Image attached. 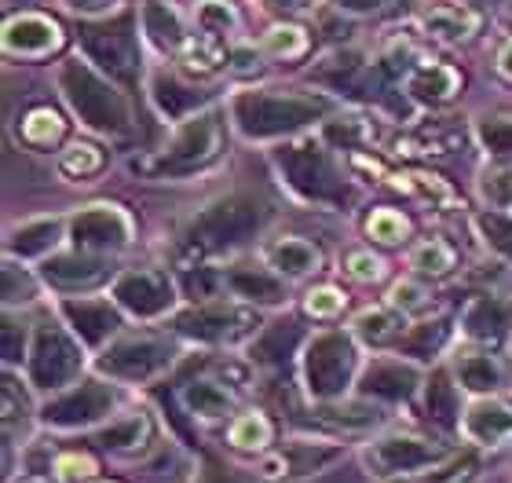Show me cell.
<instances>
[{
	"label": "cell",
	"instance_id": "6da1fadb",
	"mask_svg": "<svg viewBox=\"0 0 512 483\" xmlns=\"http://www.w3.org/2000/svg\"><path fill=\"white\" fill-rule=\"evenodd\" d=\"M59 88H63L66 103L74 107V114L85 121L88 129L107 132V136H121L128 129V107L125 99L103 81L99 74H92L81 59H70L59 70Z\"/></svg>",
	"mask_w": 512,
	"mask_h": 483
},
{
	"label": "cell",
	"instance_id": "7a4b0ae2",
	"mask_svg": "<svg viewBox=\"0 0 512 483\" xmlns=\"http://www.w3.org/2000/svg\"><path fill=\"white\" fill-rule=\"evenodd\" d=\"M326 103L315 96H275V92H242L235 99V121L246 136H278L315 121Z\"/></svg>",
	"mask_w": 512,
	"mask_h": 483
},
{
	"label": "cell",
	"instance_id": "3957f363",
	"mask_svg": "<svg viewBox=\"0 0 512 483\" xmlns=\"http://www.w3.org/2000/svg\"><path fill=\"white\" fill-rule=\"evenodd\" d=\"M267 209L253 198H224L209 205L191 224V246L198 249H227L246 242L249 235L260 231Z\"/></svg>",
	"mask_w": 512,
	"mask_h": 483
},
{
	"label": "cell",
	"instance_id": "277c9868",
	"mask_svg": "<svg viewBox=\"0 0 512 483\" xmlns=\"http://www.w3.org/2000/svg\"><path fill=\"white\" fill-rule=\"evenodd\" d=\"M81 44L110 77L132 85L139 74V44L132 33V19L121 15L114 22H88L81 26Z\"/></svg>",
	"mask_w": 512,
	"mask_h": 483
},
{
	"label": "cell",
	"instance_id": "5b68a950",
	"mask_svg": "<svg viewBox=\"0 0 512 483\" xmlns=\"http://www.w3.org/2000/svg\"><path fill=\"white\" fill-rule=\"evenodd\" d=\"M278 165L286 172V180L297 187L304 198L315 202H341L344 198V180L333 169L330 154L322 151L319 143H297L278 154Z\"/></svg>",
	"mask_w": 512,
	"mask_h": 483
},
{
	"label": "cell",
	"instance_id": "8992f818",
	"mask_svg": "<svg viewBox=\"0 0 512 483\" xmlns=\"http://www.w3.org/2000/svg\"><path fill=\"white\" fill-rule=\"evenodd\" d=\"M352 366H355V348L344 333H322V337H315L308 348V359H304L311 396L319 399L337 396L352 381Z\"/></svg>",
	"mask_w": 512,
	"mask_h": 483
},
{
	"label": "cell",
	"instance_id": "52a82bcc",
	"mask_svg": "<svg viewBox=\"0 0 512 483\" xmlns=\"http://www.w3.org/2000/svg\"><path fill=\"white\" fill-rule=\"evenodd\" d=\"M224 147V118L216 110H205L202 118H194L187 129L176 136L169 154L158 161L161 172H194L209 165Z\"/></svg>",
	"mask_w": 512,
	"mask_h": 483
},
{
	"label": "cell",
	"instance_id": "ba28073f",
	"mask_svg": "<svg viewBox=\"0 0 512 483\" xmlns=\"http://www.w3.org/2000/svg\"><path fill=\"white\" fill-rule=\"evenodd\" d=\"M81 370V352L59 326H41L33 337L30 377L37 388H59Z\"/></svg>",
	"mask_w": 512,
	"mask_h": 483
},
{
	"label": "cell",
	"instance_id": "9c48e42d",
	"mask_svg": "<svg viewBox=\"0 0 512 483\" xmlns=\"http://www.w3.org/2000/svg\"><path fill=\"white\" fill-rule=\"evenodd\" d=\"M110 407H114L110 388L99 385V381H85V385H77L74 392H66V396H59L55 403H48V407H44V418L52 421V425H88V421L103 418Z\"/></svg>",
	"mask_w": 512,
	"mask_h": 483
},
{
	"label": "cell",
	"instance_id": "30bf717a",
	"mask_svg": "<svg viewBox=\"0 0 512 483\" xmlns=\"http://www.w3.org/2000/svg\"><path fill=\"white\" fill-rule=\"evenodd\" d=\"M172 348L161 341H125L118 348H110L103 355V370L114 377H128V381H139V377H154L161 366H169Z\"/></svg>",
	"mask_w": 512,
	"mask_h": 483
},
{
	"label": "cell",
	"instance_id": "8fae6325",
	"mask_svg": "<svg viewBox=\"0 0 512 483\" xmlns=\"http://www.w3.org/2000/svg\"><path fill=\"white\" fill-rule=\"evenodd\" d=\"M118 301L125 304L132 315H161L172 304V286L165 275H154V271H132L118 282Z\"/></svg>",
	"mask_w": 512,
	"mask_h": 483
},
{
	"label": "cell",
	"instance_id": "7c38bea8",
	"mask_svg": "<svg viewBox=\"0 0 512 483\" xmlns=\"http://www.w3.org/2000/svg\"><path fill=\"white\" fill-rule=\"evenodd\" d=\"M436 458H439L436 447L425 440H414V436H392V440H381L377 447H370V465L381 476L410 473V469L432 465Z\"/></svg>",
	"mask_w": 512,
	"mask_h": 483
},
{
	"label": "cell",
	"instance_id": "4fadbf2b",
	"mask_svg": "<svg viewBox=\"0 0 512 483\" xmlns=\"http://www.w3.org/2000/svg\"><path fill=\"white\" fill-rule=\"evenodd\" d=\"M128 238V220L125 213L110 209V205H96L74 220V242L81 249H114Z\"/></svg>",
	"mask_w": 512,
	"mask_h": 483
},
{
	"label": "cell",
	"instance_id": "5bb4252c",
	"mask_svg": "<svg viewBox=\"0 0 512 483\" xmlns=\"http://www.w3.org/2000/svg\"><path fill=\"white\" fill-rule=\"evenodd\" d=\"M59 44V26L41 15H19L4 30V48L15 55H44Z\"/></svg>",
	"mask_w": 512,
	"mask_h": 483
},
{
	"label": "cell",
	"instance_id": "9a60e30c",
	"mask_svg": "<svg viewBox=\"0 0 512 483\" xmlns=\"http://www.w3.org/2000/svg\"><path fill=\"white\" fill-rule=\"evenodd\" d=\"M44 279L63 286V290H85V286H96V282L107 279V260L85 257V253H74V257H52L44 264Z\"/></svg>",
	"mask_w": 512,
	"mask_h": 483
},
{
	"label": "cell",
	"instance_id": "2e32d148",
	"mask_svg": "<svg viewBox=\"0 0 512 483\" xmlns=\"http://www.w3.org/2000/svg\"><path fill=\"white\" fill-rule=\"evenodd\" d=\"M417 385V370L403 363H374L363 374V392L366 396H384V399H403L410 396Z\"/></svg>",
	"mask_w": 512,
	"mask_h": 483
},
{
	"label": "cell",
	"instance_id": "e0dca14e",
	"mask_svg": "<svg viewBox=\"0 0 512 483\" xmlns=\"http://www.w3.org/2000/svg\"><path fill=\"white\" fill-rule=\"evenodd\" d=\"M235 322H246V315L235 312V308H224V304H216V308H198V312L183 315L180 330L191 333V337H202V341H224V337L238 333Z\"/></svg>",
	"mask_w": 512,
	"mask_h": 483
},
{
	"label": "cell",
	"instance_id": "ac0fdd59",
	"mask_svg": "<svg viewBox=\"0 0 512 483\" xmlns=\"http://www.w3.org/2000/svg\"><path fill=\"white\" fill-rule=\"evenodd\" d=\"M66 319L74 322V330L81 333L88 344H99L103 337H110L114 326H118L114 308L103 301H70L66 304Z\"/></svg>",
	"mask_w": 512,
	"mask_h": 483
},
{
	"label": "cell",
	"instance_id": "d6986e66",
	"mask_svg": "<svg viewBox=\"0 0 512 483\" xmlns=\"http://www.w3.org/2000/svg\"><path fill=\"white\" fill-rule=\"evenodd\" d=\"M465 432L480 443H498L512 436V410L505 403H476L465 418Z\"/></svg>",
	"mask_w": 512,
	"mask_h": 483
},
{
	"label": "cell",
	"instance_id": "ffe728a7",
	"mask_svg": "<svg viewBox=\"0 0 512 483\" xmlns=\"http://www.w3.org/2000/svg\"><path fill=\"white\" fill-rule=\"evenodd\" d=\"M509 304L498 301V297H483V301L472 304V312L465 315V326H469V333L476 337V341H491L498 344L502 341L505 326H509Z\"/></svg>",
	"mask_w": 512,
	"mask_h": 483
},
{
	"label": "cell",
	"instance_id": "44dd1931",
	"mask_svg": "<svg viewBox=\"0 0 512 483\" xmlns=\"http://www.w3.org/2000/svg\"><path fill=\"white\" fill-rule=\"evenodd\" d=\"M143 26H147L150 41L158 44V48H183V44H187L180 15H176L165 0H150L147 11H143Z\"/></svg>",
	"mask_w": 512,
	"mask_h": 483
},
{
	"label": "cell",
	"instance_id": "7402d4cb",
	"mask_svg": "<svg viewBox=\"0 0 512 483\" xmlns=\"http://www.w3.org/2000/svg\"><path fill=\"white\" fill-rule=\"evenodd\" d=\"M410 92H414L421 103H447L454 92H458V74L450 66H421L414 77H410Z\"/></svg>",
	"mask_w": 512,
	"mask_h": 483
},
{
	"label": "cell",
	"instance_id": "603a6c76",
	"mask_svg": "<svg viewBox=\"0 0 512 483\" xmlns=\"http://www.w3.org/2000/svg\"><path fill=\"white\" fill-rule=\"evenodd\" d=\"M231 282V290L238 297H249V301H278L282 297V282L275 275H267V271H256V268H235L227 275Z\"/></svg>",
	"mask_w": 512,
	"mask_h": 483
},
{
	"label": "cell",
	"instance_id": "cb8c5ba5",
	"mask_svg": "<svg viewBox=\"0 0 512 483\" xmlns=\"http://www.w3.org/2000/svg\"><path fill=\"white\" fill-rule=\"evenodd\" d=\"M271 260H275L278 271L286 275H304V271L319 268V249L304 242V238H282L275 249H271Z\"/></svg>",
	"mask_w": 512,
	"mask_h": 483
},
{
	"label": "cell",
	"instance_id": "d4e9b609",
	"mask_svg": "<svg viewBox=\"0 0 512 483\" xmlns=\"http://www.w3.org/2000/svg\"><path fill=\"white\" fill-rule=\"evenodd\" d=\"M458 377L461 385L472 388V392H491V388L502 385V370L491 355H465L458 359Z\"/></svg>",
	"mask_w": 512,
	"mask_h": 483
},
{
	"label": "cell",
	"instance_id": "484cf974",
	"mask_svg": "<svg viewBox=\"0 0 512 483\" xmlns=\"http://www.w3.org/2000/svg\"><path fill=\"white\" fill-rule=\"evenodd\" d=\"M187 407L198 414V418H220L231 410V392L220 388L216 381H194L187 388Z\"/></svg>",
	"mask_w": 512,
	"mask_h": 483
},
{
	"label": "cell",
	"instance_id": "4316f807",
	"mask_svg": "<svg viewBox=\"0 0 512 483\" xmlns=\"http://www.w3.org/2000/svg\"><path fill=\"white\" fill-rule=\"evenodd\" d=\"M297 341H300L297 322H275V326H267V333L256 341V359L278 363V359H286V355L293 352V344Z\"/></svg>",
	"mask_w": 512,
	"mask_h": 483
},
{
	"label": "cell",
	"instance_id": "83f0119b",
	"mask_svg": "<svg viewBox=\"0 0 512 483\" xmlns=\"http://www.w3.org/2000/svg\"><path fill=\"white\" fill-rule=\"evenodd\" d=\"M154 99H158V107L165 110L169 118H180V114H187L191 107L202 103V92L176 85L172 77H158V81H154Z\"/></svg>",
	"mask_w": 512,
	"mask_h": 483
},
{
	"label": "cell",
	"instance_id": "f1b7e54d",
	"mask_svg": "<svg viewBox=\"0 0 512 483\" xmlns=\"http://www.w3.org/2000/svg\"><path fill=\"white\" fill-rule=\"evenodd\" d=\"M231 443L238 451H264L271 443V425H267L264 414H242V418L231 425Z\"/></svg>",
	"mask_w": 512,
	"mask_h": 483
},
{
	"label": "cell",
	"instance_id": "f546056e",
	"mask_svg": "<svg viewBox=\"0 0 512 483\" xmlns=\"http://www.w3.org/2000/svg\"><path fill=\"white\" fill-rule=\"evenodd\" d=\"M22 136H26L30 143H37V147H52V143L63 136V121H59V114L48 107L30 110L26 121H22Z\"/></svg>",
	"mask_w": 512,
	"mask_h": 483
},
{
	"label": "cell",
	"instance_id": "4dcf8cb0",
	"mask_svg": "<svg viewBox=\"0 0 512 483\" xmlns=\"http://www.w3.org/2000/svg\"><path fill=\"white\" fill-rule=\"evenodd\" d=\"M55 238H59V224L55 220H37V224L19 227L11 246L19 249L22 257H33V253H44L48 246H55Z\"/></svg>",
	"mask_w": 512,
	"mask_h": 483
},
{
	"label": "cell",
	"instance_id": "1f68e13d",
	"mask_svg": "<svg viewBox=\"0 0 512 483\" xmlns=\"http://www.w3.org/2000/svg\"><path fill=\"white\" fill-rule=\"evenodd\" d=\"M359 326V337L370 344H388L395 341L399 333H403V319L395 312H384V308H377V312H366L363 319L355 322Z\"/></svg>",
	"mask_w": 512,
	"mask_h": 483
},
{
	"label": "cell",
	"instance_id": "d6a6232c",
	"mask_svg": "<svg viewBox=\"0 0 512 483\" xmlns=\"http://www.w3.org/2000/svg\"><path fill=\"white\" fill-rule=\"evenodd\" d=\"M59 169H63V176H92L103 169V151L92 143H70L59 154Z\"/></svg>",
	"mask_w": 512,
	"mask_h": 483
},
{
	"label": "cell",
	"instance_id": "836d02e7",
	"mask_svg": "<svg viewBox=\"0 0 512 483\" xmlns=\"http://www.w3.org/2000/svg\"><path fill=\"white\" fill-rule=\"evenodd\" d=\"M414 268L421 271V275H447L450 268H454V249L447 246V242H439V238H428V242H421V246L414 249Z\"/></svg>",
	"mask_w": 512,
	"mask_h": 483
},
{
	"label": "cell",
	"instance_id": "e575fe53",
	"mask_svg": "<svg viewBox=\"0 0 512 483\" xmlns=\"http://www.w3.org/2000/svg\"><path fill=\"white\" fill-rule=\"evenodd\" d=\"M139 440H147V418H143V414L114 421V425L103 429V436H99V443H103V447H114V451H128V447H136Z\"/></svg>",
	"mask_w": 512,
	"mask_h": 483
},
{
	"label": "cell",
	"instance_id": "d590c367",
	"mask_svg": "<svg viewBox=\"0 0 512 483\" xmlns=\"http://www.w3.org/2000/svg\"><path fill=\"white\" fill-rule=\"evenodd\" d=\"M428 30L436 33H447V37H465V33L476 26V19H472L465 8H450V4H439V8H432L425 15Z\"/></svg>",
	"mask_w": 512,
	"mask_h": 483
},
{
	"label": "cell",
	"instance_id": "8d00e7d4",
	"mask_svg": "<svg viewBox=\"0 0 512 483\" xmlns=\"http://www.w3.org/2000/svg\"><path fill=\"white\" fill-rule=\"evenodd\" d=\"M366 231H370V238L384 242V246H395V242H403V238H406L410 224H406V216L395 213V209H377V213L370 216Z\"/></svg>",
	"mask_w": 512,
	"mask_h": 483
},
{
	"label": "cell",
	"instance_id": "74e56055",
	"mask_svg": "<svg viewBox=\"0 0 512 483\" xmlns=\"http://www.w3.org/2000/svg\"><path fill=\"white\" fill-rule=\"evenodd\" d=\"M220 63H224V48H220L213 37H202L198 44H187V48H183V66L194 70V74H213Z\"/></svg>",
	"mask_w": 512,
	"mask_h": 483
},
{
	"label": "cell",
	"instance_id": "f35d334b",
	"mask_svg": "<svg viewBox=\"0 0 512 483\" xmlns=\"http://www.w3.org/2000/svg\"><path fill=\"white\" fill-rule=\"evenodd\" d=\"M454 388L447 385V377H432L428 388V418H436L439 425H454Z\"/></svg>",
	"mask_w": 512,
	"mask_h": 483
},
{
	"label": "cell",
	"instance_id": "ab89813d",
	"mask_svg": "<svg viewBox=\"0 0 512 483\" xmlns=\"http://www.w3.org/2000/svg\"><path fill=\"white\" fill-rule=\"evenodd\" d=\"M235 11L227 8L224 0H205L202 8H198V26H202L209 37L213 33H227V30H235Z\"/></svg>",
	"mask_w": 512,
	"mask_h": 483
},
{
	"label": "cell",
	"instance_id": "60d3db41",
	"mask_svg": "<svg viewBox=\"0 0 512 483\" xmlns=\"http://www.w3.org/2000/svg\"><path fill=\"white\" fill-rule=\"evenodd\" d=\"M267 52L271 55H300L308 48V37L300 26H275V30L267 33Z\"/></svg>",
	"mask_w": 512,
	"mask_h": 483
},
{
	"label": "cell",
	"instance_id": "b9f144b4",
	"mask_svg": "<svg viewBox=\"0 0 512 483\" xmlns=\"http://www.w3.org/2000/svg\"><path fill=\"white\" fill-rule=\"evenodd\" d=\"M447 337V326H439V322H428V326H417L410 337L403 341V348L410 355H432L439 348V341Z\"/></svg>",
	"mask_w": 512,
	"mask_h": 483
},
{
	"label": "cell",
	"instance_id": "7bdbcfd3",
	"mask_svg": "<svg viewBox=\"0 0 512 483\" xmlns=\"http://www.w3.org/2000/svg\"><path fill=\"white\" fill-rule=\"evenodd\" d=\"M480 140L498 154H512V118H491L480 125Z\"/></svg>",
	"mask_w": 512,
	"mask_h": 483
},
{
	"label": "cell",
	"instance_id": "ee69618b",
	"mask_svg": "<svg viewBox=\"0 0 512 483\" xmlns=\"http://www.w3.org/2000/svg\"><path fill=\"white\" fill-rule=\"evenodd\" d=\"M55 473H59V480L63 483H81L96 473V462L85 458V454H63V458L55 462Z\"/></svg>",
	"mask_w": 512,
	"mask_h": 483
},
{
	"label": "cell",
	"instance_id": "f6af8a7d",
	"mask_svg": "<svg viewBox=\"0 0 512 483\" xmlns=\"http://www.w3.org/2000/svg\"><path fill=\"white\" fill-rule=\"evenodd\" d=\"M480 227L483 235H487V242H491L494 249H502L505 257H512V224L509 220H502V216H480Z\"/></svg>",
	"mask_w": 512,
	"mask_h": 483
},
{
	"label": "cell",
	"instance_id": "bcb514c9",
	"mask_svg": "<svg viewBox=\"0 0 512 483\" xmlns=\"http://www.w3.org/2000/svg\"><path fill=\"white\" fill-rule=\"evenodd\" d=\"M344 308V297L333 286H322V290H311L308 293V312L319 315V319H330Z\"/></svg>",
	"mask_w": 512,
	"mask_h": 483
},
{
	"label": "cell",
	"instance_id": "7dc6e473",
	"mask_svg": "<svg viewBox=\"0 0 512 483\" xmlns=\"http://www.w3.org/2000/svg\"><path fill=\"white\" fill-rule=\"evenodd\" d=\"M344 268H348V275H352V279L374 282V279H381L384 264L374 257V253H352V257L344 260Z\"/></svg>",
	"mask_w": 512,
	"mask_h": 483
},
{
	"label": "cell",
	"instance_id": "c3c4849f",
	"mask_svg": "<svg viewBox=\"0 0 512 483\" xmlns=\"http://www.w3.org/2000/svg\"><path fill=\"white\" fill-rule=\"evenodd\" d=\"M392 304L399 308V312H417V308H425V290L414 286V282H395Z\"/></svg>",
	"mask_w": 512,
	"mask_h": 483
},
{
	"label": "cell",
	"instance_id": "681fc988",
	"mask_svg": "<svg viewBox=\"0 0 512 483\" xmlns=\"http://www.w3.org/2000/svg\"><path fill=\"white\" fill-rule=\"evenodd\" d=\"M19 293L26 297V301H30V297H33V282L26 279V275L19 279V268H15V264H8V268H4V297H8V301H19Z\"/></svg>",
	"mask_w": 512,
	"mask_h": 483
},
{
	"label": "cell",
	"instance_id": "f907efd6",
	"mask_svg": "<svg viewBox=\"0 0 512 483\" xmlns=\"http://www.w3.org/2000/svg\"><path fill=\"white\" fill-rule=\"evenodd\" d=\"M330 418H337V421H344V425H370V421H377V410H370V407H348V414H344V407H337V410H330Z\"/></svg>",
	"mask_w": 512,
	"mask_h": 483
},
{
	"label": "cell",
	"instance_id": "816d5d0a",
	"mask_svg": "<svg viewBox=\"0 0 512 483\" xmlns=\"http://www.w3.org/2000/svg\"><path fill=\"white\" fill-rule=\"evenodd\" d=\"M22 344H19V326L15 322H4V359H19Z\"/></svg>",
	"mask_w": 512,
	"mask_h": 483
},
{
	"label": "cell",
	"instance_id": "f5cc1de1",
	"mask_svg": "<svg viewBox=\"0 0 512 483\" xmlns=\"http://www.w3.org/2000/svg\"><path fill=\"white\" fill-rule=\"evenodd\" d=\"M341 11H377L384 0H333Z\"/></svg>",
	"mask_w": 512,
	"mask_h": 483
},
{
	"label": "cell",
	"instance_id": "db71d44e",
	"mask_svg": "<svg viewBox=\"0 0 512 483\" xmlns=\"http://www.w3.org/2000/svg\"><path fill=\"white\" fill-rule=\"evenodd\" d=\"M330 140H344V143H352V140H359L363 132H359V125H330Z\"/></svg>",
	"mask_w": 512,
	"mask_h": 483
},
{
	"label": "cell",
	"instance_id": "11a10c76",
	"mask_svg": "<svg viewBox=\"0 0 512 483\" xmlns=\"http://www.w3.org/2000/svg\"><path fill=\"white\" fill-rule=\"evenodd\" d=\"M202 483H242V480H238L231 469H213V473L202 476Z\"/></svg>",
	"mask_w": 512,
	"mask_h": 483
},
{
	"label": "cell",
	"instance_id": "9f6ffc18",
	"mask_svg": "<svg viewBox=\"0 0 512 483\" xmlns=\"http://www.w3.org/2000/svg\"><path fill=\"white\" fill-rule=\"evenodd\" d=\"M187 290H191V293H202V297H209V293H213V282L205 279V275H202V279H198V275H191V279H187Z\"/></svg>",
	"mask_w": 512,
	"mask_h": 483
},
{
	"label": "cell",
	"instance_id": "6f0895ef",
	"mask_svg": "<svg viewBox=\"0 0 512 483\" xmlns=\"http://www.w3.org/2000/svg\"><path fill=\"white\" fill-rule=\"evenodd\" d=\"M66 4H70V8H103L107 0H66Z\"/></svg>",
	"mask_w": 512,
	"mask_h": 483
},
{
	"label": "cell",
	"instance_id": "680465c9",
	"mask_svg": "<svg viewBox=\"0 0 512 483\" xmlns=\"http://www.w3.org/2000/svg\"><path fill=\"white\" fill-rule=\"evenodd\" d=\"M502 70L512 77V44H509V48H505V52H502Z\"/></svg>",
	"mask_w": 512,
	"mask_h": 483
},
{
	"label": "cell",
	"instance_id": "91938a15",
	"mask_svg": "<svg viewBox=\"0 0 512 483\" xmlns=\"http://www.w3.org/2000/svg\"><path fill=\"white\" fill-rule=\"evenodd\" d=\"M267 8H293V4H297V0H264Z\"/></svg>",
	"mask_w": 512,
	"mask_h": 483
},
{
	"label": "cell",
	"instance_id": "94428289",
	"mask_svg": "<svg viewBox=\"0 0 512 483\" xmlns=\"http://www.w3.org/2000/svg\"><path fill=\"white\" fill-rule=\"evenodd\" d=\"M30 483H41V480H30Z\"/></svg>",
	"mask_w": 512,
	"mask_h": 483
},
{
	"label": "cell",
	"instance_id": "6125c7cd",
	"mask_svg": "<svg viewBox=\"0 0 512 483\" xmlns=\"http://www.w3.org/2000/svg\"><path fill=\"white\" fill-rule=\"evenodd\" d=\"M11 4H19V0H11Z\"/></svg>",
	"mask_w": 512,
	"mask_h": 483
}]
</instances>
